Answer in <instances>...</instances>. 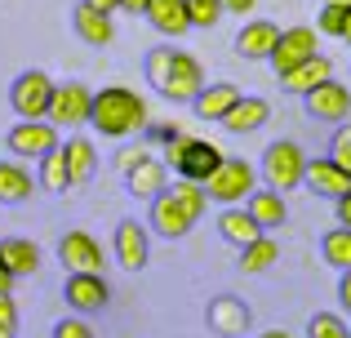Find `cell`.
Wrapping results in <instances>:
<instances>
[{
    "label": "cell",
    "instance_id": "7c38bea8",
    "mask_svg": "<svg viewBox=\"0 0 351 338\" xmlns=\"http://www.w3.org/2000/svg\"><path fill=\"white\" fill-rule=\"evenodd\" d=\"M316 49H320V32L316 27H289V32H280V40H276L267 67H271L276 76H285V71H293L298 62L316 58Z\"/></svg>",
    "mask_w": 351,
    "mask_h": 338
},
{
    "label": "cell",
    "instance_id": "6da1fadb",
    "mask_svg": "<svg viewBox=\"0 0 351 338\" xmlns=\"http://www.w3.org/2000/svg\"><path fill=\"white\" fill-rule=\"evenodd\" d=\"M209 209V191L200 182L178 178L173 187H165L160 196L152 200V214H147V227L165 241H182L191 227L200 223V214Z\"/></svg>",
    "mask_w": 351,
    "mask_h": 338
},
{
    "label": "cell",
    "instance_id": "8fae6325",
    "mask_svg": "<svg viewBox=\"0 0 351 338\" xmlns=\"http://www.w3.org/2000/svg\"><path fill=\"white\" fill-rule=\"evenodd\" d=\"M205 325H209V334H218V338H245L249 325H254V312H249V303L236 298V294H214L209 307H205Z\"/></svg>",
    "mask_w": 351,
    "mask_h": 338
},
{
    "label": "cell",
    "instance_id": "f1b7e54d",
    "mask_svg": "<svg viewBox=\"0 0 351 338\" xmlns=\"http://www.w3.org/2000/svg\"><path fill=\"white\" fill-rule=\"evenodd\" d=\"M32 196V173L23 160H0V205H23Z\"/></svg>",
    "mask_w": 351,
    "mask_h": 338
},
{
    "label": "cell",
    "instance_id": "f546056e",
    "mask_svg": "<svg viewBox=\"0 0 351 338\" xmlns=\"http://www.w3.org/2000/svg\"><path fill=\"white\" fill-rule=\"evenodd\" d=\"M36 165H40V169H36V182H40L49 196H62V191L71 187V169H67V156H62V147H53L49 156H40Z\"/></svg>",
    "mask_w": 351,
    "mask_h": 338
},
{
    "label": "cell",
    "instance_id": "7bdbcfd3",
    "mask_svg": "<svg viewBox=\"0 0 351 338\" xmlns=\"http://www.w3.org/2000/svg\"><path fill=\"white\" fill-rule=\"evenodd\" d=\"M254 5H258V0H223V9H227V14H249Z\"/></svg>",
    "mask_w": 351,
    "mask_h": 338
},
{
    "label": "cell",
    "instance_id": "d6986e66",
    "mask_svg": "<svg viewBox=\"0 0 351 338\" xmlns=\"http://www.w3.org/2000/svg\"><path fill=\"white\" fill-rule=\"evenodd\" d=\"M267 121H271V103H267V98H254V94H240L232 103V112L218 125H223L227 134H254V130H263Z\"/></svg>",
    "mask_w": 351,
    "mask_h": 338
},
{
    "label": "cell",
    "instance_id": "f6af8a7d",
    "mask_svg": "<svg viewBox=\"0 0 351 338\" xmlns=\"http://www.w3.org/2000/svg\"><path fill=\"white\" fill-rule=\"evenodd\" d=\"M85 5H94V9H103V14H116V9H120V0H85Z\"/></svg>",
    "mask_w": 351,
    "mask_h": 338
},
{
    "label": "cell",
    "instance_id": "e0dca14e",
    "mask_svg": "<svg viewBox=\"0 0 351 338\" xmlns=\"http://www.w3.org/2000/svg\"><path fill=\"white\" fill-rule=\"evenodd\" d=\"M125 187H129V196H134V200H147V205H152V200L169 187V165H165L160 156L147 152V156L125 173Z\"/></svg>",
    "mask_w": 351,
    "mask_h": 338
},
{
    "label": "cell",
    "instance_id": "603a6c76",
    "mask_svg": "<svg viewBox=\"0 0 351 338\" xmlns=\"http://www.w3.org/2000/svg\"><path fill=\"white\" fill-rule=\"evenodd\" d=\"M245 209L254 214V223L263 227V232H276V227H285V218H289L285 191H276V187H254L249 200H245Z\"/></svg>",
    "mask_w": 351,
    "mask_h": 338
},
{
    "label": "cell",
    "instance_id": "5bb4252c",
    "mask_svg": "<svg viewBox=\"0 0 351 338\" xmlns=\"http://www.w3.org/2000/svg\"><path fill=\"white\" fill-rule=\"evenodd\" d=\"M152 227H143L138 218H120L116 223V236H112V250H116V263L125 271H143L147 258H152Z\"/></svg>",
    "mask_w": 351,
    "mask_h": 338
},
{
    "label": "cell",
    "instance_id": "4fadbf2b",
    "mask_svg": "<svg viewBox=\"0 0 351 338\" xmlns=\"http://www.w3.org/2000/svg\"><path fill=\"white\" fill-rule=\"evenodd\" d=\"M302 107H307L311 121H329V125H343L351 121V89L343 80L329 76L325 85H316L311 94H302Z\"/></svg>",
    "mask_w": 351,
    "mask_h": 338
},
{
    "label": "cell",
    "instance_id": "d6a6232c",
    "mask_svg": "<svg viewBox=\"0 0 351 338\" xmlns=\"http://www.w3.org/2000/svg\"><path fill=\"white\" fill-rule=\"evenodd\" d=\"M169 58H173V45H156V49H147V58H143L147 85H156V94H160V85H165V71H169Z\"/></svg>",
    "mask_w": 351,
    "mask_h": 338
},
{
    "label": "cell",
    "instance_id": "c3c4849f",
    "mask_svg": "<svg viewBox=\"0 0 351 338\" xmlns=\"http://www.w3.org/2000/svg\"><path fill=\"white\" fill-rule=\"evenodd\" d=\"M320 5H347L351 9V0H320Z\"/></svg>",
    "mask_w": 351,
    "mask_h": 338
},
{
    "label": "cell",
    "instance_id": "1f68e13d",
    "mask_svg": "<svg viewBox=\"0 0 351 338\" xmlns=\"http://www.w3.org/2000/svg\"><path fill=\"white\" fill-rule=\"evenodd\" d=\"M307 338H351V325L338 312H316L307 321Z\"/></svg>",
    "mask_w": 351,
    "mask_h": 338
},
{
    "label": "cell",
    "instance_id": "3957f363",
    "mask_svg": "<svg viewBox=\"0 0 351 338\" xmlns=\"http://www.w3.org/2000/svg\"><path fill=\"white\" fill-rule=\"evenodd\" d=\"M165 165L173 169V178H187V182H200V187H205L209 173L223 165V152L209 138H187V134H182L178 143L165 147Z\"/></svg>",
    "mask_w": 351,
    "mask_h": 338
},
{
    "label": "cell",
    "instance_id": "74e56055",
    "mask_svg": "<svg viewBox=\"0 0 351 338\" xmlns=\"http://www.w3.org/2000/svg\"><path fill=\"white\" fill-rule=\"evenodd\" d=\"M0 338H18V303H14V294H0Z\"/></svg>",
    "mask_w": 351,
    "mask_h": 338
},
{
    "label": "cell",
    "instance_id": "7402d4cb",
    "mask_svg": "<svg viewBox=\"0 0 351 338\" xmlns=\"http://www.w3.org/2000/svg\"><path fill=\"white\" fill-rule=\"evenodd\" d=\"M329 76H334V62H329L325 53H316V58L298 62L293 71H285V76H280V89H285V94H293V98H302V94H311L316 85H325Z\"/></svg>",
    "mask_w": 351,
    "mask_h": 338
},
{
    "label": "cell",
    "instance_id": "f35d334b",
    "mask_svg": "<svg viewBox=\"0 0 351 338\" xmlns=\"http://www.w3.org/2000/svg\"><path fill=\"white\" fill-rule=\"evenodd\" d=\"M143 156H147L143 147H120V152H116V169H120V173H129V169H134Z\"/></svg>",
    "mask_w": 351,
    "mask_h": 338
},
{
    "label": "cell",
    "instance_id": "836d02e7",
    "mask_svg": "<svg viewBox=\"0 0 351 338\" xmlns=\"http://www.w3.org/2000/svg\"><path fill=\"white\" fill-rule=\"evenodd\" d=\"M187 14H191V27H205L209 32V27L223 23L227 9H223V0H187Z\"/></svg>",
    "mask_w": 351,
    "mask_h": 338
},
{
    "label": "cell",
    "instance_id": "4316f807",
    "mask_svg": "<svg viewBox=\"0 0 351 338\" xmlns=\"http://www.w3.org/2000/svg\"><path fill=\"white\" fill-rule=\"evenodd\" d=\"M62 156H67V169H71V187H85V182L94 178L98 152H94V143H89L85 134H71V138L62 143Z\"/></svg>",
    "mask_w": 351,
    "mask_h": 338
},
{
    "label": "cell",
    "instance_id": "ac0fdd59",
    "mask_svg": "<svg viewBox=\"0 0 351 338\" xmlns=\"http://www.w3.org/2000/svg\"><path fill=\"white\" fill-rule=\"evenodd\" d=\"M58 258L67 271H103V245L76 227V232H67L58 241Z\"/></svg>",
    "mask_w": 351,
    "mask_h": 338
},
{
    "label": "cell",
    "instance_id": "44dd1931",
    "mask_svg": "<svg viewBox=\"0 0 351 338\" xmlns=\"http://www.w3.org/2000/svg\"><path fill=\"white\" fill-rule=\"evenodd\" d=\"M147 23H152V32L169 36V40H178V36L191 32V14H187V0H152L147 5Z\"/></svg>",
    "mask_w": 351,
    "mask_h": 338
},
{
    "label": "cell",
    "instance_id": "277c9868",
    "mask_svg": "<svg viewBox=\"0 0 351 338\" xmlns=\"http://www.w3.org/2000/svg\"><path fill=\"white\" fill-rule=\"evenodd\" d=\"M49 103H53L49 71H40V67L18 71L14 85H9V107H14L18 121H49Z\"/></svg>",
    "mask_w": 351,
    "mask_h": 338
},
{
    "label": "cell",
    "instance_id": "b9f144b4",
    "mask_svg": "<svg viewBox=\"0 0 351 338\" xmlns=\"http://www.w3.org/2000/svg\"><path fill=\"white\" fill-rule=\"evenodd\" d=\"M14 280H18V276L9 271V263L0 258V294H14Z\"/></svg>",
    "mask_w": 351,
    "mask_h": 338
},
{
    "label": "cell",
    "instance_id": "ab89813d",
    "mask_svg": "<svg viewBox=\"0 0 351 338\" xmlns=\"http://www.w3.org/2000/svg\"><path fill=\"white\" fill-rule=\"evenodd\" d=\"M338 303H343V312L351 316V267L338 271Z\"/></svg>",
    "mask_w": 351,
    "mask_h": 338
},
{
    "label": "cell",
    "instance_id": "60d3db41",
    "mask_svg": "<svg viewBox=\"0 0 351 338\" xmlns=\"http://www.w3.org/2000/svg\"><path fill=\"white\" fill-rule=\"evenodd\" d=\"M334 214H338V227H351V191L334 200Z\"/></svg>",
    "mask_w": 351,
    "mask_h": 338
},
{
    "label": "cell",
    "instance_id": "cb8c5ba5",
    "mask_svg": "<svg viewBox=\"0 0 351 338\" xmlns=\"http://www.w3.org/2000/svg\"><path fill=\"white\" fill-rule=\"evenodd\" d=\"M218 236H223L227 245H236V250H245L249 241L263 236V227L254 223V214H249L245 205H223V214H218Z\"/></svg>",
    "mask_w": 351,
    "mask_h": 338
},
{
    "label": "cell",
    "instance_id": "2e32d148",
    "mask_svg": "<svg viewBox=\"0 0 351 338\" xmlns=\"http://www.w3.org/2000/svg\"><path fill=\"white\" fill-rule=\"evenodd\" d=\"M302 187L311 191V196H325V200H338L351 191V173L343 165H334L329 156H307V173H302Z\"/></svg>",
    "mask_w": 351,
    "mask_h": 338
},
{
    "label": "cell",
    "instance_id": "9a60e30c",
    "mask_svg": "<svg viewBox=\"0 0 351 338\" xmlns=\"http://www.w3.org/2000/svg\"><path fill=\"white\" fill-rule=\"evenodd\" d=\"M276 40H280V27H276L271 18H254V23H245L236 32L232 49L245 62H267V58H271V49H276Z\"/></svg>",
    "mask_w": 351,
    "mask_h": 338
},
{
    "label": "cell",
    "instance_id": "83f0119b",
    "mask_svg": "<svg viewBox=\"0 0 351 338\" xmlns=\"http://www.w3.org/2000/svg\"><path fill=\"white\" fill-rule=\"evenodd\" d=\"M271 263H280V241H276L271 232H263L258 241H249L245 250H240V271H249V276H258V271H267Z\"/></svg>",
    "mask_w": 351,
    "mask_h": 338
},
{
    "label": "cell",
    "instance_id": "5b68a950",
    "mask_svg": "<svg viewBox=\"0 0 351 338\" xmlns=\"http://www.w3.org/2000/svg\"><path fill=\"white\" fill-rule=\"evenodd\" d=\"M258 173L267 178V187H276V191H293V187H302L307 156H302V147H298L293 138H276L271 147L263 152V165H258Z\"/></svg>",
    "mask_w": 351,
    "mask_h": 338
},
{
    "label": "cell",
    "instance_id": "d4e9b609",
    "mask_svg": "<svg viewBox=\"0 0 351 338\" xmlns=\"http://www.w3.org/2000/svg\"><path fill=\"white\" fill-rule=\"evenodd\" d=\"M0 258L9 263V271H14L18 280L36 276V271H40V245L27 241V236H5V241H0Z\"/></svg>",
    "mask_w": 351,
    "mask_h": 338
},
{
    "label": "cell",
    "instance_id": "e575fe53",
    "mask_svg": "<svg viewBox=\"0 0 351 338\" xmlns=\"http://www.w3.org/2000/svg\"><path fill=\"white\" fill-rule=\"evenodd\" d=\"M347 14H351L347 5H320V14H316V32H320V36H338V40H343Z\"/></svg>",
    "mask_w": 351,
    "mask_h": 338
},
{
    "label": "cell",
    "instance_id": "9c48e42d",
    "mask_svg": "<svg viewBox=\"0 0 351 338\" xmlns=\"http://www.w3.org/2000/svg\"><path fill=\"white\" fill-rule=\"evenodd\" d=\"M5 147L14 152V156H23V160H40V156H49L53 147H62L58 125L53 121H18L14 130L5 134Z\"/></svg>",
    "mask_w": 351,
    "mask_h": 338
},
{
    "label": "cell",
    "instance_id": "8992f818",
    "mask_svg": "<svg viewBox=\"0 0 351 338\" xmlns=\"http://www.w3.org/2000/svg\"><path fill=\"white\" fill-rule=\"evenodd\" d=\"M254 187H258V169L240 156H223V165L209 173V182H205L209 200H218V205H245Z\"/></svg>",
    "mask_w": 351,
    "mask_h": 338
},
{
    "label": "cell",
    "instance_id": "52a82bcc",
    "mask_svg": "<svg viewBox=\"0 0 351 338\" xmlns=\"http://www.w3.org/2000/svg\"><path fill=\"white\" fill-rule=\"evenodd\" d=\"M89 112H94V89L85 80H67V85H53V103H49V121L58 130H80L89 125Z\"/></svg>",
    "mask_w": 351,
    "mask_h": 338
},
{
    "label": "cell",
    "instance_id": "7a4b0ae2",
    "mask_svg": "<svg viewBox=\"0 0 351 338\" xmlns=\"http://www.w3.org/2000/svg\"><path fill=\"white\" fill-rule=\"evenodd\" d=\"M152 112H147V98L129 85H103L94 89V112H89V125H94L103 138H129V134L147 130Z\"/></svg>",
    "mask_w": 351,
    "mask_h": 338
},
{
    "label": "cell",
    "instance_id": "30bf717a",
    "mask_svg": "<svg viewBox=\"0 0 351 338\" xmlns=\"http://www.w3.org/2000/svg\"><path fill=\"white\" fill-rule=\"evenodd\" d=\"M62 298H67V307L76 316H94V312L107 307L112 289H107L103 271H67V280H62Z\"/></svg>",
    "mask_w": 351,
    "mask_h": 338
},
{
    "label": "cell",
    "instance_id": "4dcf8cb0",
    "mask_svg": "<svg viewBox=\"0 0 351 338\" xmlns=\"http://www.w3.org/2000/svg\"><path fill=\"white\" fill-rule=\"evenodd\" d=\"M320 258H325L334 271L351 267V227H329V232L320 236Z\"/></svg>",
    "mask_w": 351,
    "mask_h": 338
},
{
    "label": "cell",
    "instance_id": "ba28073f",
    "mask_svg": "<svg viewBox=\"0 0 351 338\" xmlns=\"http://www.w3.org/2000/svg\"><path fill=\"white\" fill-rule=\"evenodd\" d=\"M205 89V67H200V58H191V53L173 49L169 58V71H165V85H160V98H169V103H196V94Z\"/></svg>",
    "mask_w": 351,
    "mask_h": 338
},
{
    "label": "cell",
    "instance_id": "7dc6e473",
    "mask_svg": "<svg viewBox=\"0 0 351 338\" xmlns=\"http://www.w3.org/2000/svg\"><path fill=\"white\" fill-rule=\"evenodd\" d=\"M343 40L351 45V14H347V27H343Z\"/></svg>",
    "mask_w": 351,
    "mask_h": 338
},
{
    "label": "cell",
    "instance_id": "484cf974",
    "mask_svg": "<svg viewBox=\"0 0 351 338\" xmlns=\"http://www.w3.org/2000/svg\"><path fill=\"white\" fill-rule=\"evenodd\" d=\"M240 98V89L232 80H218V85H205L196 94V103H191V112L200 116V121H223L227 112H232V103Z\"/></svg>",
    "mask_w": 351,
    "mask_h": 338
},
{
    "label": "cell",
    "instance_id": "ee69618b",
    "mask_svg": "<svg viewBox=\"0 0 351 338\" xmlns=\"http://www.w3.org/2000/svg\"><path fill=\"white\" fill-rule=\"evenodd\" d=\"M152 0H120V14H147Z\"/></svg>",
    "mask_w": 351,
    "mask_h": 338
},
{
    "label": "cell",
    "instance_id": "ffe728a7",
    "mask_svg": "<svg viewBox=\"0 0 351 338\" xmlns=\"http://www.w3.org/2000/svg\"><path fill=\"white\" fill-rule=\"evenodd\" d=\"M71 32H76L85 45L103 49V45H112L116 27H112V14H103V9H94V5H85V0H80V5L71 9Z\"/></svg>",
    "mask_w": 351,
    "mask_h": 338
},
{
    "label": "cell",
    "instance_id": "bcb514c9",
    "mask_svg": "<svg viewBox=\"0 0 351 338\" xmlns=\"http://www.w3.org/2000/svg\"><path fill=\"white\" fill-rule=\"evenodd\" d=\"M258 338H293L289 330H280V325H276V330H267V334H258Z\"/></svg>",
    "mask_w": 351,
    "mask_h": 338
},
{
    "label": "cell",
    "instance_id": "d590c367",
    "mask_svg": "<svg viewBox=\"0 0 351 338\" xmlns=\"http://www.w3.org/2000/svg\"><path fill=\"white\" fill-rule=\"evenodd\" d=\"M329 160L334 165H343L347 173H351V121H343L334 130V138H329Z\"/></svg>",
    "mask_w": 351,
    "mask_h": 338
},
{
    "label": "cell",
    "instance_id": "8d00e7d4",
    "mask_svg": "<svg viewBox=\"0 0 351 338\" xmlns=\"http://www.w3.org/2000/svg\"><path fill=\"white\" fill-rule=\"evenodd\" d=\"M49 338H98V334H94V325H89L85 316H62Z\"/></svg>",
    "mask_w": 351,
    "mask_h": 338
}]
</instances>
